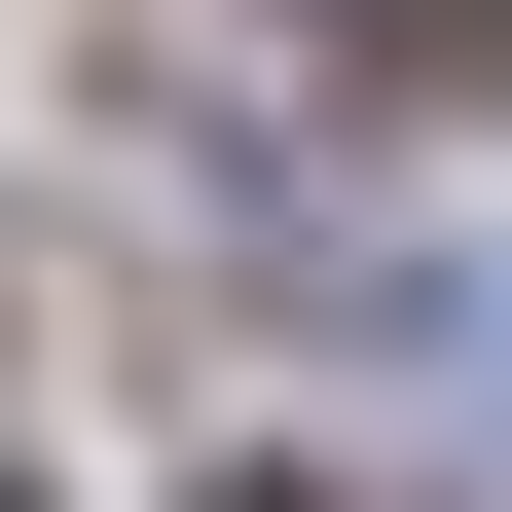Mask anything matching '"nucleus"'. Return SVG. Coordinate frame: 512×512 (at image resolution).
<instances>
[{"label":"nucleus","mask_w":512,"mask_h":512,"mask_svg":"<svg viewBox=\"0 0 512 512\" xmlns=\"http://www.w3.org/2000/svg\"><path fill=\"white\" fill-rule=\"evenodd\" d=\"M0 512H37V476H0Z\"/></svg>","instance_id":"nucleus-1"}]
</instances>
